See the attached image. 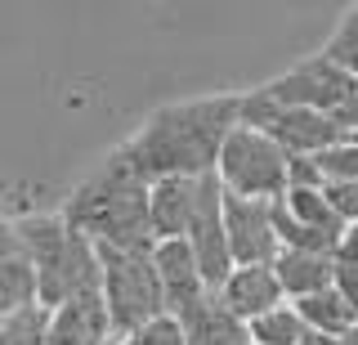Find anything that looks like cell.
<instances>
[{"label":"cell","mask_w":358,"mask_h":345,"mask_svg":"<svg viewBox=\"0 0 358 345\" xmlns=\"http://www.w3.org/2000/svg\"><path fill=\"white\" fill-rule=\"evenodd\" d=\"M327 117H331V126L341 130L345 139H354V135H358V81H350V90L341 94V104H336Z\"/></svg>","instance_id":"cb8c5ba5"},{"label":"cell","mask_w":358,"mask_h":345,"mask_svg":"<svg viewBox=\"0 0 358 345\" xmlns=\"http://www.w3.org/2000/svg\"><path fill=\"white\" fill-rule=\"evenodd\" d=\"M313 166H318L322 184H358V139H341L331 148H322Z\"/></svg>","instance_id":"44dd1931"},{"label":"cell","mask_w":358,"mask_h":345,"mask_svg":"<svg viewBox=\"0 0 358 345\" xmlns=\"http://www.w3.org/2000/svg\"><path fill=\"white\" fill-rule=\"evenodd\" d=\"M238 126V94H210L166 104L121 143V157L143 184L152 180H201L215 171L224 135Z\"/></svg>","instance_id":"6da1fadb"},{"label":"cell","mask_w":358,"mask_h":345,"mask_svg":"<svg viewBox=\"0 0 358 345\" xmlns=\"http://www.w3.org/2000/svg\"><path fill=\"white\" fill-rule=\"evenodd\" d=\"M220 206H224V193H220L215 175H201L197 188H193V211H188V225H184V242L197 260V274H201V283H206V292H215L233 269Z\"/></svg>","instance_id":"52a82bcc"},{"label":"cell","mask_w":358,"mask_h":345,"mask_svg":"<svg viewBox=\"0 0 358 345\" xmlns=\"http://www.w3.org/2000/svg\"><path fill=\"white\" fill-rule=\"evenodd\" d=\"M18 242L31 260V278H36V305L59 309L76 296L99 292V255L94 247L72 233L59 216H22L14 220Z\"/></svg>","instance_id":"3957f363"},{"label":"cell","mask_w":358,"mask_h":345,"mask_svg":"<svg viewBox=\"0 0 358 345\" xmlns=\"http://www.w3.org/2000/svg\"><path fill=\"white\" fill-rule=\"evenodd\" d=\"M59 220L72 233H81L90 247L152 251V238H148V184L130 171L121 153H112V157L67 197Z\"/></svg>","instance_id":"7a4b0ae2"},{"label":"cell","mask_w":358,"mask_h":345,"mask_svg":"<svg viewBox=\"0 0 358 345\" xmlns=\"http://www.w3.org/2000/svg\"><path fill=\"white\" fill-rule=\"evenodd\" d=\"M322 197L341 225H358V184H322Z\"/></svg>","instance_id":"603a6c76"},{"label":"cell","mask_w":358,"mask_h":345,"mask_svg":"<svg viewBox=\"0 0 358 345\" xmlns=\"http://www.w3.org/2000/svg\"><path fill=\"white\" fill-rule=\"evenodd\" d=\"M152 274H157V287H162V305H166V318H179L184 309H193L201 296H206V283L197 274V260L188 251L184 238L175 242H152Z\"/></svg>","instance_id":"30bf717a"},{"label":"cell","mask_w":358,"mask_h":345,"mask_svg":"<svg viewBox=\"0 0 358 345\" xmlns=\"http://www.w3.org/2000/svg\"><path fill=\"white\" fill-rule=\"evenodd\" d=\"M112 345H184V337H179V323L162 314L143 323L139 332H130V337H112Z\"/></svg>","instance_id":"7402d4cb"},{"label":"cell","mask_w":358,"mask_h":345,"mask_svg":"<svg viewBox=\"0 0 358 345\" xmlns=\"http://www.w3.org/2000/svg\"><path fill=\"white\" fill-rule=\"evenodd\" d=\"M354 139H358V135H354Z\"/></svg>","instance_id":"484cf974"},{"label":"cell","mask_w":358,"mask_h":345,"mask_svg":"<svg viewBox=\"0 0 358 345\" xmlns=\"http://www.w3.org/2000/svg\"><path fill=\"white\" fill-rule=\"evenodd\" d=\"M291 309L300 314L305 332H318V337H345V332L354 328V309L345 305L331 287H327V292H313V296L291 300Z\"/></svg>","instance_id":"e0dca14e"},{"label":"cell","mask_w":358,"mask_h":345,"mask_svg":"<svg viewBox=\"0 0 358 345\" xmlns=\"http://www.w3.org/2000/svg\"><path fill=\"white\" fill-rule=\"evenodd\" d=\"M273 233L278 251H336L345 225L331 216L322 188H282L273 197Z\"/></svg>","instance_id":"8992f818"},{"label":"cell","mask_w":358,"mask_h":345,"mask_svg":"<svg viewBox=\"0 0 358 345\" xmlns=\"http://www.w3.org/2000/svg\"><path fill=\"white\" fill-rule=\"evenodd\" d=\"M224 193V188H220ZM224 242H229L233 265H273L278 233H273V202L224 193Z\"/></svg>","instance_id":"9c48e42d"},{"label":"cell","mask_w":358,"mask_h":345,"mask_svg":"<svg viewBox=\"0 0 358 345\" xmlns=\"http://www.w3.org/2000/svg\"><path fill=\"white\" fill-rule=\"evenodd\" d=\"M184 345H251L246 341V323H238L229 309L215 300V292H206L193 309L175 318Z\"/></svg>","instance_id":"5bb4252c"},{"label":"cell","mask_w":358,"mask_h":345,"mask_svg":"<svg viewBox=\"0 0 358 345\" xmlns=\"http://www.w3.org/2000/svg\"><path fill=\"white\" fill-rule=\"evenodd\" d=\"M331 255L341 265H358V225H345V233H341V242H336Z\"/></svg>","instance_id":"d4e9b609"},{"label":"cell","mask_w":358,"mask_h":345,"mask_svg":"<svg viewBox=\"0 0 358 345\" xmlns=\"http://www.w3.org/2000/svg\"><path fill=\"white\" fill-rule=\"evenodd\" d=\"M45 345H112V323H108V309L99 300V292L50 309Z\"/></svg>","instance_id":"7c38bea8"},{"label":"cell","mask_w":358,"mask_h":345,"mask_svg":"<svg viewBox=\"0 0 358 345\" xmlns=\"http://www.w3.org/2000/svg\"><path fill=\"white\" fill-rule=\"evenodd\" d=\"M246 341L251 345H300L305 341V323L291 309V300H282L278 309H268V314L246 323Z\"/></svg>","instance_id":"ac0fdd59"},{"label":"cell","mask_w":358,"mask_h":345,"mask_svg":"<svg viewBox=\"0 0 358 345\" xmlns=\"http://www.w3.org/2000/svg\"><path fill=\"white\" fill-rule=\"evenodd\" d=\"M215 300L238 323H251V318L268 314V309H278L287 296L273 278V265H233L229 278L215 287Z\"/></svg>","instance_id":"8fae6325"},{"label":"cell","mask_w":358,"mask_h":345,"mask_svg":"<svg viewBox=\"0 0 358 345\" xmlns=\"http://www.w3.org/2000/svg\"><path fill=\"white\" fill-rule=\"evenodd\" d=\"M322 59L336 63L345 76H354V81H358V5L341 18V23H336L331 41L322 45Z\"/></svg>","instance_id":"ffe728a7"},{"label":"cell","mask_w":358,"mask_h":345,"mask_svg":"<svg viewBox=\"0 0 358 345\" xmlns=\"http://www.w3.org/2000/svg\"><path fill=\"white\" fill-rule=\"evenodd\" d=\"M354 76H345L336 63H327L322 54L296 63L291 72L273 76V81L260 85V94L268 99L273 108H305V113H331L341 104V94L350 90Z\"/></svg>","instance_id":"ba28073f"},{"label":"cell","mask_w":358,"mask_h":345,"mask_svg":"<svg viewBox=\"0 0 358 345\" xmlns=\"http://www.w3.org/2000/svg\"><path fill=\"white\" fill-rule=\"evenodd\" d=\"M331 274H336V255H327V251H278L273 255V278L287 300L327 292Z\"/></svg>","instance_id":"2e32d148"},{"label":"cell","mask_w":358,"mask_h":345,"mask_svg":"<svg viewBox=\"0 0 358 345\" xmlns=\"http://www.w3.org/2000/svg\"><path fill=\"white\" fill-rule=\"evenodd\" d=\"M99 255V300L108 309L112 323V337H130L139 332L143 323L162 318V287H157L152 274V251H103L94 247Z\"/></svg>","instance_id":"277c9868"},{"label":"cell","mask_w":358,"mask_h":345,"mask_svg":"<svg viewBox=\"0 0 358 345\" xmlns=\"http://www.w3.org/2000/svg\"><path fill=\"white\" fill-rule=\"evenodd\" d=\"M215 184L233 197H255V202H273L287 188V153L268 135L251 126H233L220 143L215 157Z\"/></svg>","instance_id":"5b68a950"},{"label":"cell","mask_w":358,"mask_h":345,"mask_svg":"<svg viewBox=\"0 0 358 345\" xmlns=\"http://www.w3.org/2000/svg\"><path fill=\"white\" fill-rule=\"evenodd\" d=\"M22 305H36V278H31V260L18 242L14 220H0V318Z\"/></svg>","instance_id":"4fadbf2b"},{"label":"cell","mask_w":358,"mask_h":345,"mask_svg":"<svg viewBox=\"0 0 358 345\" xmlns=\"http://www.w3.org/2000/svg\"><path fill=\"white\" fill-rule=\"evenodd\" d=\"M45 332H50V309L41 305H22L0 318V345H45Z\"/></svg>","instance_id":"d6986e66"},{"label":"cell","mask_w":358,"mask_h":345,"mask_svg":"<svg viewBox=\"0 0 358 345\" xmlns=\"http://www.w3.org/2000/svg\"><path fill=\"white\" fill-rule=\"evenodd\" d=\"M193 188L197 180H152L148 184V238L152 242L184 238L188 211H193Z\"/></svg>","instance_id":"9a60e30c"}]
</instances>
